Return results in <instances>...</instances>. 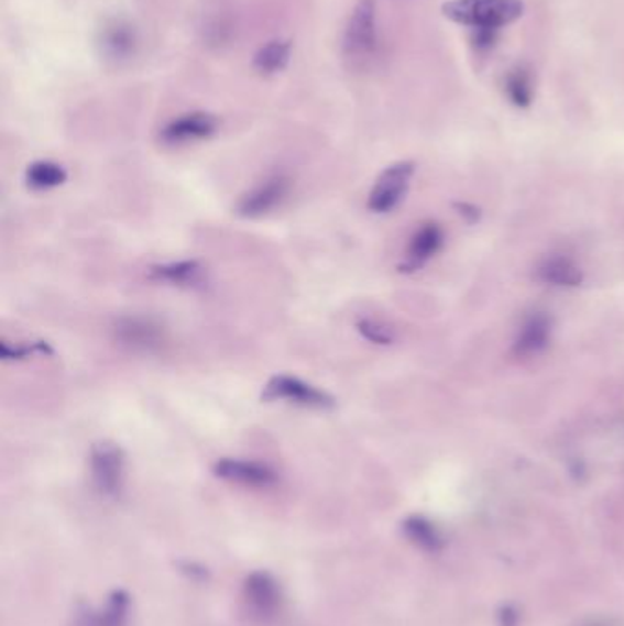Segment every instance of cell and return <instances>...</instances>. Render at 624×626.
<instances>
[{"instance_id": "2e32d148", "label": "cell", "mask_w": 624, "mask_h": 626, "mask_svg": "<svg viewBox=\"0 0 624 626\" xmlns=\"http://www.w3.org/2000/svg\"><path fill=\"white\" fill-rule=\"evenodd\" d=\"M292 59V43L289 41H270L256 50L253 57V68L261 76H275L286 70Z\"/></svg>"}, {"instance_id": "7a4b0ae2", "label": "cell", "mask_w": 624, "mask_h": 626, "mask_svg": "<svg viewBox=\"0 0 624 626\" xmlns=\"http://www.w3.org/2000/svg\"><path fill=\"white\" fill-rule=\"evenodd\" d=\"M245 611L261 623H270L283 612L284 592L278 579L266 570L248 573L242 583Z\"/></svg>"}, {"instance_id": "9a60e30c", "label": "cell", "mask_w": 624, "mask_h": 626, "mask_svg": "<svg viewBox=\"0 0 624 626\" xmlns=\"http://www.w3.org/2000/svg\"><path fill=\"white\" fill-rule=\"evenodd\" d=\"M551 321L544 314H535L522 325L515 341V352L518 355H533L543 352L549 343Z\"/></svg>"}, {"instance_id": "5bb4252c", "label": "cell", "mask_w": 624, "mask_h": 626, "mask_svg": "<svg viewBox=\"0 0 624 626\" xmlns=\"http://www.w3.org/2000/svg\"><path fill=\"white\" fill-rule=\"evenodd\" d=\"M151 277L154 281H160V283L193 288V286H200L204 283L206 270L200 262L196 261L167 262V264L151 267Z\"/></svg>"}, {"instance_id": "3957f363", "label": "cell", "mask_w": 624, "mask_h": 626, "mask_svg": "<svg viewBox=\"0 0 624 626\" xmlns=\"http://www.w3.org/2000/svg\"><path fill=\"white\" fill-rule=\"evenodd\" d=\"M94 485L107 498H120L125 490L127 460L120 446L99 441L90 451Z\"/></svg>"}, {"instance_id": "6da1fadb", "label": "cell", "mask_w": 624, "mask_h": 626, "mask_svg": "<svg viewBox=\"0 0 624 626\" xmlns=\"http://www.w3.org/2000/svg\"><path fill=\"white\" fill-rule=\"evenodd\" d=\"M526 6L522 0H449L441 13L451 22L468 28H502L518 21Z\"/></svg>"}, {"instance_id": "44dd1931", "label": "cell", "mask_w": 624, "mask_h": 626, "mask_svg": "<svg viewBox=\"0 0 624 626\" xmlns=\"http://www.w3.org/2000/svg\"><path fill=\"white\" fill-rule=\"evenodd\" d=\"M500 39V28H472L469 33L474 54H489L496 46Z\"/></svg>"}, {"instance_id": "30bf717a", "label": "cell", "mask_w": 624, "mask_h": 626, "mask_svg": "<svg viewBox=\"0 0 624 626\" xmlns=\"http://www.w3.org/2000/svg\"><path fill=\"white\" fill-rule=\"evenodd\" d=\"M217 116L209 112H190L179 116L163 127L160 140L167 145H185V143L201 142L207 138L215 136L218 131Z\"/></svg>"}, {"instance_id": "52a82bcc", "label": "cell", "mask_w": 624, "mask_h": 626, "mask_svg": "<svg viewBox=\"0 0 624 626\" xmlns=\"http://www.w3.org/2000/svg\"><path fill=\"white\" fill-rule=\"evenodd\" d=\"M416 165L413 162H399L381 173L370 193L369 208L374 212H391L402 204L413 180Z\"/></svg>"}, {"instance_id": "ac0fdd59", "label": "cell", "mask_w": 624, "mask_h": 626, "mask_svg": "<svg viewBox=\"0 0 624 626\" xmlns=\"http://www.w3.org/2000/svg\"><path fill=\"white\" fill-rule=\"evenodd\" d=\"M505 94L511 103L518 109H526L533 101V74L526 65H516L507 72L504 81Z\"/></svg>"}, {"instance_id": "603a6c76", "label": "cell", "mask_w": 624, "mask_h": 626, "mask_svg": "<svg viewBox=\"0 0 624 626\" xmlns=\"http://www.w3.org/2000/svg\"><path fill=\"white\" fill-rule=\"evenodd\" d=\"M460 208V215L463 217H469V222H474L478 220V209L472 208V206H468V204H462V206H458Z\"/></svg>"}, {"instance_id": "7402d4cb", "label": "cell", "mask_w": 624, "mask_h": 626, "mask_svg": "<svg viewBox=\"0 0 624 626\" xmlns=\"http://www.w3.org/2000/svg\"><path fill=\"white\" fill-rule=\"evenodd\" d=\"M358 330L364 339H369L375 344H391L392 336L391 328H386L385 325L374 321V319H361L358 321Z\"/></svg>"}, {"instance_id": "d6986e66", "label": "cell", "mask_w": 624, "mask_h": 626, "mask_svg": "<svg viewBox=\"0 0 624 626\" xmlns=\"http://www.w3.org/2000/svg\"><path fill=\"white\" fill-rule=\"evenodd\" d=\"M68 178L65 167L55 162H35L26 171V184L33 191H48L65 184Z\"/></svg>"}, {"instance_id": "ba28073f", "label": "cell", "mask_w": 624, "mask_h": 626, "mask_svg": "<svg viewBox=\"0 0 624 626\" xmlns=\"http://www.w3.org/2000/svg\"><path fill=\"white\" fill-rule=\"evenodd\" d=\"M218 479L231 482V484L251 487V490H267L278 482L275 469L266 463L253 462V460H240V458H220L212 468Z\"/></svg>"}, {"instance_id": "4fadbf2b", "label": "cell", "mask_w": 624, "mask_h": 626, "mask_svg": "<svg viewBox=\"0 0 624 626\" xmlns=\"http://www.w3.org/2000/svg\"><path fill=\"white\" fill-rule=\"evenodd\" d=\"M444 244V231L438 223H424L414 233L410 244H408L407 259L402 264V272H416L435 256Z\"/></svg>"}, {"instance_id": "e0dca14e", "label": "cell", "mask_w": 624, "mask_h": 626, "mask_svg": "<svg viewBox=\"0 0 624 626\" xmlns=\"http://www.w3.org/2000/svg\"><path fill=\"white\" fill-rule=\"evenodd\" d=\"M538 278L555 286H579L582 272L566 256H551L538 267Z\"/></svg>"}, {"instance_id": "8fae6325", "label": "cell", "mask_w": 624, "mask_h": 626, "mask_svg": "<svg viewBox=\"0 0 624 626\" xmlns=\"http://www.w3.org/2000/svg\"><path fill=\"white\" fill-rule=\"evenodd\" d=\"M289 193V180L286 176L277 175L267 178L264 184L242 197L237 212L244 218H261L286 200Z\"/></svg>"}, {"instance_id": "8992f818", "label": "cell", "mask_w": 624, "mask_h": 626, "mask_svg": "<svg viewBox=\"0 0 624 626\" xmlns=\"http://www.w3.org/2000/svg\"><path fill=\"white\" fill-rule=\"evenodd\" d=\"M68 626H132V600L125 590H114L103 605L79 601L72 608Z\"/></svg>"}, {"instance_id": "9c48e42d", "label": "cell", "mask_w": 624, "mask_h": 626, "mask_svg": "<svg viewBox=\"0 0 624 626\" xmlns=\"http://www.w3.org/2000/svg\"><path fill=\"white\" fill-rule=\"evenodd\" d=\"M140 35L132 22L125 19H110L99 28L98 48L105 59L125 63L136 55Z\"/></svg>"}, {"instance_id": "ffe728a7", "label": "cell", "mask_w": 624, "mask_h": 626, "mask_svg": "<svg viewBox=\"0 0 624 626\" xmlns=\"http://www.w3.org/2000/svg\"><path fill=\"white\" fill-rule=\"evenodd\" d=\"M37 354H52L48 343L10 344L8 341L0 343V355L4 361L26 360Z\"/></svg>"}, {"instance_id": "5b68a950", "label": "cell", "mask_w": 624, "mask_h": 626, "mask_svg": "<svg viewBox=\"0 0 624 626\" xmlns=\"http://www.w3.org/2000/svg\"><path fill=\"white\" fill-rule=\"evenodd\" d=\"M264 402H286V404L299 405L306 409L330 410L336 407V399L330 394L314 387L300 377L273 376L262 391Z\"/></svg>"}, {"instance_id": "7c38bea8", "label": "cell", "mask_w": 624, "mask_h": 626, "mask_svg": "<svg viewBox=\"0 0 624 626\" xmlns=\"http://www.w3.org/2000/svg\"><path fill=\"white\" fill-rule=\"evenodd\" d=\"M116 339L129 349L151 350L160 349L163 344V330L156 322L143 317H125L116 322Z\"/></svg>"}, {"instance_id": "277c9868", "label": "cell", "mask_w": 624, "mask_h": 626, "mask_svg": "<svg viewBox=\"0 0 624 626\" xmlns=\"http://www.w3.org/2000/svg\"><path fill=\"white\" fill-rule=\"evenodd\" d=\"M377 50V26H375L374 0H359L348 19L344 37H342V52L347 59L366 61Z\"/></svg>"}]
</instances>
